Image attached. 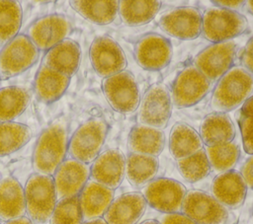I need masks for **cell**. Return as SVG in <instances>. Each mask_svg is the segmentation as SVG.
I'll use <instances>...</instances> for the list:
<instances>
[{"label": "cell", "instance_id": "7bdbcfd3", "mask_svg": "<svg viewBox=\"0 0 253 224\" xmlns=\"http://www.w3.org/2000/svg\"><path fill=\"white\" fill-rule=\"evenodd\" d=\"M4 224H34V223L27 216H23L20 218H16V219L7 221Z\"/></svg>", "mask_w": 253, "mask_h": 224}, {"label": "cell", "instance_id": "8d00e7d4", "mask_svg": "<svg viewBox=\"0 0 253 224\" xmlns=\"http://www.w3.org/2000/svg\"><path fill=\"white\" fill-rule=\"evenodd\" d=\"M239 125L241 130L244 151L247 154H253V117L240 112Z\"/></svg>", "mask_w": 253, "mask_h": 224}, {"label": "cell", "instance_id": "5bb4252c", "mask_svg": "<svg viewBox=\"0 0 253 224\" xmlns=\"http://www.w3.org/2000/svg\"><path fill=\"white\" fill-rule=\"evenodd\" d=\"M203 15L196 7H178L166 12L158 25L167 35L183 39H195L202 34Z\"/></svg>", "mask_w": 253, "mask_h": 224}, {"label": "cell", "instance_id": "f6af8a7d", "mask_svg": "<svg viewBox=\"0 0 253 224\" xmlns=\"http://www.w3.org/2000/svg\"><path fill=\"white\" fill-rule=\"evenodd\" d=\"M245 6H246V8H247V11L253 16V0L246 1V2H245Z\"/></svg>", "mask_w": 253, "mask_h": 224}, {"label": "cell", "instance_id": "f546056e", "mask_svg": "<svg viewBox=\"0 0 253 224\" xmlns=\"http://www.w3.org/2000/svg\"><path fill=\"white\" fill-rule=\"evenodd\" d=\"M70 6L86 20L98 24L113 23L119 13V1H71Z\"/></svg>", "mask_w": 253, "mask_h": 224}, {"label": "cell", "instance_id": "7a4b0ae2", "mask_svg": "<svg viewBox=\"0 0 253 224\" xmlns=\"http://www.w3.org/2000/svg\"><path fill=\"white\" fill-rule=\"evenodd\" d=\"M252 91L253 75L241 66H233L218 79L211 106L214 112L226 113L243 105Z\"/></svg>", "mask_w": 253, "mask_h": 224}, {"label": "cell", "instance_id": "ab89813d", "mask_svg": "<svg viewBox=\"0 0 253 224\" xmlns=\"http://www.w3.org/2000/svg\"><path fill=\"white\" fill-rule=\"evenodd\" d=\"M240 174L247 187L253 189V154L244 162Z\"/></svg>", "mask_w": 253, "mask_h": 224}, {"label": "cell", "instance_id": "d6986e66", "mask_svg": "<svg viewBox=\"0 0 253 224\" xmlns=\"http://www.w3.org/2000/svg\"><path fill=\"white\" fill-rule=\"evenodd\" d=\"M247 186L237 171L218 174L212 181L211 195L226 208H237L244 202Z\"/></svg>", "mask_w": 253, "mask_h": 224}, {"label": "cell", "instance_id": "5b68a950", "mask_svg": "<svg viewBox=\"0 0 253 224\" xmlns=\"http://www.w3.org/2000/svg\"><path fill=\"white\" fill-rule=\"evenodd\" d=\"M247 28V19L237 11L214 7L203 14V36L213 43L229 41L242 35Z\"/></svg>", "mask_w": 253, "mask_h": 224}, {"label": "cell", "instance_id": "bcb514c9", "mask_svg": "<svg viewBox=\"0 0 253 224\" xmlns=\"http://www.w3.org/2000/svg\"><path fill=\"white\" fill-rule=\"evenodd\" d=\"M140 224H159V222H158V221H156V220L149 219V220H145V221H143V222H142V223H140Z\"/></svg>", "mask_w": 253, "mask_h": 224}, {"label": "cell", "instance_id": "f1b7e54d", "mask_svg": "<svg viewBox=\"0 0 253 224\" xmlns=\"http://www.w3.org/2000/svg\"><path fill=\"white\" fill-rule=\"evenodd\" d=\"M160 1L127 0L119 1V14L128 26H141L152 21L160 9Z\"/></svg>", "mask_w": 253, "mask_h": 224}, {"label": "cell", "instance_id": "484cf974", "mask_svg": "<svg viewBox=\"0 0 253 224\" xmlns=\"http://www.w3.org/2000/svg\"><path fill=\"white\" fill-rule=\"evenodd\" d=\"M200 136L207 146L233 141L235 128L226 113L213 112L207 115L200 126Z\"/></svg>", "mask_w": 253, "mask_h": 224}, {"label": "cell", "instance_id": "d4e9b609", "mask_svg": "<svg viewBox=\"0 0 253 224\" xmlns=\"http://www.w3.org/2000/svg\"><path fill=\"white\" fill-rule=\"evenodd\" d=\"M70 78L42 65L35 80V92L38 99L45 104L58 100L68 88Z\"/></svg>", "mask_w": 253, "mask_h": 224}, {"label": "cell", "instance_id": "7402d4cb", "mask_svg": "<svg viewBox=\"0 0 253 224\" xmlns=\"http://www.w3.org/2000/svg\"><path fill=\"white\" fill-rule=\"evenodd\" d=\"M81 58L79 44L66 38L46 51L42 65L47 66L67 77H71L78 69Z\"/></svg>", "mask_w": 253, "mask_h": 224}, {"label": "cell", "instance_id": "b9f144b4", "mask_svg": "<svg viewBox=\"0 0 253 224\" xmlns=\"http://www.w3.org/2000/svg\"><path fill=\"white\" fill-rule=\"evenodd\" d=\"M241 113L253 117V96L249 97V98L245 101V103L242 105Z\"/></svg>", "mask_w": 253, "mask_h": 224}, {"label": "cell", "instance_id": "ffe728a7", "mask_svg": "<svg viewBox=\"0 0 253 224\" xmlns=\"http://www.w3.org/2000/svg\"><path fill=\"white\" fill-rule=\"evenodd\" d=\"M146 204L141 192H126L113 200L103 218L107 224H135L143 215Z\"/></svg>", "mask_w": 253, "mask_h": 224}, {"label": "cell", "instance_id": "277c9868", "mask_svg": "<svg viewBox=\"0 0 253 224\" xmlns=\"http://www.w3.org/2000/svg\"><path fill=\"white\" fill-rule=\"evenodd\" d=\"M108 133L107 122L99 117L83 122L68 141L67 153L74 160L90 164L101 153Z\"/></svg>", "mask_w": 253, "mask_h": 224}, {"label": "cell", "instance_id": "4fadbf2b", "mask_svg": "<svg viewBox=\"0 0 253 224\" xmlns=\"http://www.w3.org/2000/svg\"><path fill=\"white\" fill-rule=\"evenodd\" d=\"M236 55V43L229 40L212 43L194 58V65L211 82L218 80L231 67Z\"/></svg>", "mask_w": 253, "mask_h": 224}, {"label": "cell", "instance_id": "83f0119b", "mask_svg": "<svg viewBox=\"0 0 253 224\" xmlns=\"http://www.w3.org/2000/svg\"><path fill=\"white\" fill-rule=\"evenodd\" d=\"M159 168L157 157L130 153L126 159L125 176L133 187H143L154 180Z\"/></svg>", "mask_w": 253, "mask_h": 224}, {"label": "cell", "instance_id": "d6a6232c", "mask_svg": "<svg viewBox=\"0 0 253 224\" xmlns=\"http://www.w3.org/2000/svg\"><path fill=\"white\" fill-rule=\"evenodd\" d=\"M22 8L19 2L0 0V46L18 36L22 24Z\"/></svg>", "mask_w": 253, "mask_h": 224}, {"label": "cell", "instance_id": "60d3db41", "mask_svg": "<svg viewBox=\"0 0 253 224\" xmlns=\"http://www.w3.org/2000/svg\"><path fill=\"white\" fill-rule=\"evenodd\" d=\"M212 3L218 7V8H222V9H226V10H231V11H236L240 8H242L245 4V1L242 0H217V1H212Z\"/></svg>", "mask_w": 253, "mask_h": 224}, {"label": "cell", "instance_id": "6da1fadb", "mask_svg": "<svg viewBox=\"0 0 253 224\" xmlns=\"http://www.w3.org/2000/svg\"><path fill=\"white\" fill-rule=\"evenodd\" d=\"M68 150L67 123L56 119L40 134L33 153V168L36 174L53 176L65 160Z\"/></svg>", "mask_w": 253, "mask_h": 224}, {"label": "cell", "instance_id": "3957f363", "mask_svg": "<svg viewBox=\"0 0 253 224\" xmlns=\"http://www.w3.org/2000/svg\"><path fill=\"white\" fill-rule=\"evenodd\" d=\"M26 214L34 224H45L49 221L57 202L52 176L33 174L25 188Z\"/></svg>", "mask_w": 253, "mask_h": 224}, {"label": "cell", "instance_id": "f35d334b", "mask_svg": "<svg viewBox=\"0 0 253 224\" xmlns=\"http://www.w3.org/2000/svg\"><path fill=\"white\" fill-rule=\"evenodd\" d=\"M159 224H196L189 217L181 212L177 213H168L165 214Z\"/></svg>", "mask_w": 253, "mask_h": 224}, {"label": "cell", "instance_id": "4dcf8cb0", "mask_svg": "<svg viewBox=\"0 0 253 224\" xmlns=\"http://www.w3.org/2000/svg\"><path fill=\"white\" fill-rule=\"evenodd\" d=\"M30 103L29 93L16 86L0 89V122L13 121L21 115Z\"/></svg>", "mask_w": 253, "mask_h": 224}, {"label": "cell", "instance_id": "8992f818", "mask_svg": "<svg viewBox=\"0 0 253 224\" xmlns=\"http://www.w3.org/2000/svg\"><path fill=\"white\" fill-rule=\"evenodd\" d=\"M39 49L25 35H18L0 51V80L13 78L33 66Z\"/></svg>", "mask_w": 253, "mask_h": 224}, {"label": "cell", "instance_id": "30bf717a", "mask_svg": "<svg viewBox=\"0 0 253 224\" xmlns=\"http://www.w3.org/2000/svg\"><path fill=\"white\" fill-rule=\"evenodd\" d=\"M182 213L196 224H225L228 210L211 194L192 189L186 192Z\"/></svg>", "mask_w": 253, "mask_h": 224}, {"label": "cell", "instance_id": "8fae6325", "mask_svg": "<svg viewBox=\"0 0 253 224\" xmlns=\"http://www.w3.org/2000/svg\"><path fill=\"white\" fill-rule=\"evenodd\" d=\"M211 81L195 66L185 67L173 82L171 99L178 108L198 104L210 92Z\"/></svg>", "mask_w": 253, "mask_h": 224}, {"label": "cell", "instance_id": "9a60e30c", "mask_svg": "<svg viewBox=\"0 0 253 224\" xmlns=\"http://www.w3.org/2000/svg\"><path fill=\"white\" fill-rule=\"evenodd\" d=\"M69 20L60 14H49L36 20L28 30V37L39 50H49L71 33Z\"/></svg>", "mask_w": 253, "mask_h": 224}, {"label": "cell", "instance_id": "74e56055", "mask_svg": "<svg viewBox=\"0 0 253 224\" xmlns=\"http://www.w3.org/2000/svg\"><path fill=\"white\" fill-rule=\"evenodd\" d=\"M242 67L253 75V36L245 45L241 56Z\"/></svg>", "mask_w": 253, "mask_h": 224}, {"label": "cell", "instance_id": "7dc6e473", "mask_svg": "<svg viewBox=\"0 0 253 224\" xmlns=\"http://www.w3.org/2000/svg\"><path fill=\"white\" fill-rule=\"evenodd\" d=\"M0 224H1V223H0Z\"/></svg>", "mask_w": 253, "mask_h": 224}, {"label": "cell", "instance_id": "603a6c76", "mask_svg": "<svg viewBox=\"0 0 253 224\" xmlns=\"http://www.w3.org/2000/svg\"><path fill=\"white\" fill-rule=\"evenodd\" d=\"M26 215L25 191L13 177L0 180V220L7 222Z\"/></svg>", "mask_w": 253, "mask_h": 224}, {"label": "cell", "instance_id": "44dd1931", "mask_svg": "<svg viewBox=\"0 0 253 224\" xmlns=\"http://www.w3.org/2000/svg\"><path fill=\"white\" fill-rule=\"evenodd\" d=\"M114 200V190L94 181H88L79 194L83 220L102 218Z\"/></svg>", "mask_w": 253, "mask_h": 224}, {"label": "cell", "instance_id": "2e32d148", "mask_svg": "<svg viewBox=\"0 0 253 224\" xmlns=\"http://www.w3.org/2000/svg\"><path fill=\"white\" fill-rule=\"evenodd\" d=\"M170 40L158 34H147L135 44L134 56L138 65L148 71H158L166 67L172 58Z\"/></svg>", "mask_w": 253, "mask_h": 224}, {"label": "cell", "instance_id": "4316f807", "mask_svg": "<svg viewBox=\"0 0 253 224\" xmlns=\"http://www.w3.org/2000/svg\"><path fill=\"white\" fill-rule=\"evenodd\" d=\"M204 149V143L198 133L187 123H176L170 132L169 150L178 161Z\"/></svg>", "mask_w": 253, "mask_h": 224}, {"label": "cell", "instance_id": "836d02e7", "mask_svg": "<svg viewBox=\"0 0 253 224\" xmlns=\"http://www.w3.org/2000/svg\"><path fill=\"white\" fill-rule=\"evenodd\" d=\"M205 151L211 168L218 174L233 170L240 155L239 147L233 141L207 146Z\"/></svg>", "mask_w": 253, "mask_h": 224}, {"label": "cell", "instance_id": "ac0fdd59", "mask_svg": "<svg viewBox=\"0 0 253 224\" xmlns=\"http://www.w3.org/2000/svg\"><path fill=\"white\" fill-rule=\"evenodd\" d=\"M126 158L118 149H108L99 154L90 167V177L111 189H116L125 178Z\"/></svg>", "mask_w": 253, "mask_h": 224}, {"label": "cell", "instance_id": "d590c367", "mask_svg": "<svg viewBox=\"0 0 253 224\" xmlns=\"http://www.w3.org/2000/svg\"><path fill=\"white\" fill-rule=\"evenodd\" d=\"M83 221L79 195L57 200L49 219L50 224H82Z\"/></svg>", "mask_w": 253, "mask_h": 224}, {"label": "cell", "instance_id": "ba28073f", "mask_svg": "<svg viewBox=\"0 0 253 224\" xmlns=\"http://www.w3.org/2000/svg\"><path fill=\"white\" fill-rule=\"evenodd\" d=\"M186 187L178 181L169 178H157L144 186L142 194L146 203L153 209L168 214L182 210Z\"/></svg>", "mask_w": 253, "mask_h": 224}, {"label": "cell", "instance_id": "e0dca14e", "mask_svg": "<svg viewBox=\"0 0 253 224\" xmlns=\"http://www.w3.org/2000/svg\"><path fill=\"white\" fill-rule=\"evenodd\" d=\"M57 200L78 196L90 178V166L72 158L65 159L52 176Z\"/></svg>", "mask_w": 253, "mask_h": 224}, {"label": "cell", "instance_id": "9c48e42d", "mask_svg": "<svg viewBox=\"0 0 253 224\" xmlns=\"http://www.w3.org/2000/svg\"><path fill=\"white\" fill-rule=\"evenodd\" d=\"M138 108L140 124L165 128L172 112V99L168 88L162 83L152 85L143 95Z\"/></svg>", "mask_w": 253, "mask_h": 224}, {"label": "cell", "instance_id": "7c38bea8", "mask_svg": "<svg viewBox=\"0 0 253 224\" xmlns=\"http://www.w3.org/2000/svg\"><path fill=\"white\" fill-rule=\"evenodd\" d=\"M89 56L95 72L102 78L120 73L126 67V58L123 48L108 36L98 37L93 40Z\"/></svg>", "mask_w": 253, "mask_h": 224}, {"label": "cell", "instance_id": "e575fe53", "mask_svg": "<svg viewBox=\"0 0 253 224\" xmlns=\"http://www.w3.org/2000/svg\"><path fill=\"white\" fill-rule=\"evenodd\" d=\"M177 168L181 176L189 183H196L205 179L211 170L205 149L178 160Z\"/></svg>", "mask_w": 253, "mask_h": 224}, {"label": "cell", "instance_id": "1f68e13d", "mask_svg": "<svg viewBox=\"0 0 253 224\" xmlns=\"http://www.w3.org/2000/svg\"><path fill=\"white\" fill-rule=\"evenodd\" d=\"M32 136L29 126L14 122H0V157L10 155L24 147Z\"/></svg>", "mask_w": 253, "mask_h": 224}, {"label": "cell", "instance_id": "cb8c5ba5", "mask_svg": "<svg viewBox=\"0 0 253 224\" xmlns=\"http://www.w3.org/2000/svg\"><path fill=\"white\" fill-rule=\"evenodd\" d=\"M165 145L162 129L144 124H136L128 135V148L131 153L157 157Z\"/></svg>", "mask_w": 253, "mask_h": 224}, {"label": "cell", "instance_id": "52a82bcc", "mask_svg": "<svg viewBox=\"0 0 253 224\" xmlns=\"http://www.w3.org/2000/svg\"><path fill=\"white\" fill-rule=\"evenodd\" d=\"M103 92L112 109L118 112L131 113L139 106L140 94L138 85L129 71L124 70L105 78Z\"/></svg>", "mask_w": 253, "mask_h": 224}, {"label": "cell", "instance_id": "ee69618b", "mask_svg": "<svg viewBox=\"0 0 253 224\" xmlns=\"http://www.w3.org/2000/svg\"><path fill=\"white\" fill-rule=\"evenodd\" d=\"M82 224H107V222L104 220V218H97V219L83 221Z\"/></svg>", "mask_w": 253, "mask_h": 224}]
</instances>
